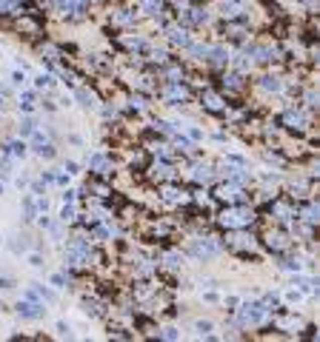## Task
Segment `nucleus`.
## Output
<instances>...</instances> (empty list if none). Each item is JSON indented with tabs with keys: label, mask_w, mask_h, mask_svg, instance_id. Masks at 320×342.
Wrapping results in <instances>:
<instances>
[{
	"label": "nucleus",
	"mask_w": 320,
	"mask_h": 342,
	"mask_svg": "<svg viewBox=\"0 0 320 342\" xmlns=\"http://www.w3.org/2000/svg\"><path fill=\"white\" fill-rule=\"evenodd\" d=\"M35 129H37L35 120H29V117H26V120H20V134H23V137H29V134L35 132Z\"/></svg>",
	"instance_id": "b1692460"
},
{
	"label": "nucleus",
	"mask_w": 320,
	"mask_h": 342,
	"mask_svg": "<svg viewBox=\"0 0 320 342\" xmlns=\"http://www.w3.org/2000/svg\"><path fill=\"white\" fill-rule=\"evenodd\" d=\"M163 197H166L169 202H180V200H183V191H178V188H166Z\"/></svg>",
	"instance_id": "bb28decb"
},
{
	"label": "nucleus",
	"mask_w": 320,
	"mask_h": 342,
	"mask_svg": "<svg viewBox=\"0 0 320 342\" xmlns=\"http://www.w3.org/2000/svg\"><path fill=\"white\" fill-rule=\"evenodd\" d=\"M209 331H212V322H197V333H200V336H209Z\"/></svg>",
	"instance_id": "473e14b6"
},
{
	"label": "nucleus",
	"mask_w": 320,
	"mask_h": 342,
	"mask_svg": "<svg viewBox=\"0 0 320 342\" xmlns=\"http://www.w3.org/2000/svg\"><path fill=\"white\" fill-rule=\"evenodd\" d=\"M229 243H231V246H237V248H246V246L252 248V237H249V234H243V231H237V234H234Z\"/></svg>",
	"instance_id": "dca6fc26"
},
{
	"label": "nucleus",
	"mask_w": 320,
	"mask_h": 342,
	"mask_svg": "<svg viewBox=\"0 0 320 342\" xmlns=\"http://www.w3.org/2000/svg\"><path fill=\"white\" fill-rule=\"evenodd\" d=\"M166 265H169V268H180V265H183V257H180V254H169V257H166Z\"/></svg>",
	"instance_id": "c85d7f7f"
},
{
	"label": "nucleus",
	"mask_w": 320,
	"mask_h": 342,
	"mask_svg": "<svg viewBox=\"0 0 320 342\" xmlns=\"http://www.w3.org/2000/svg\"><path fill=\"white\" fill-rule=\"evenodd\" d=\"M275 211L280 214V219H292V211H289V205H283V202H277Z\"/></svg>",
	"instance_id": "c756f323"
},
{
	"label": "nucleus",
	"mask_w": 320,
	"mask_h": 342,
	"mask_svg": "<svg viewBox=\"0 0 320 342\" xmlns=\"http://www.w3.org/2000/svg\"><path fill=\"white\" fill-rule=\"evenodd\" d=\"M217 197L220 200H240V185H220Z\"/></svg>",
	"instance_id": "6e6552de"
},
{
	"label": "nucleus",
	"mask_w": 320,
	"mask_h": 342,
	"mask_svg": "<svg viewBox=\"0 0 320 342\" xmlns=\"http://www.w3.org/2000/svg\"><path fill=\"white\" fill-rule=\"evenodd\" d=\"M74 97L80 100V105H83V108H92V105H95V97H92L89 91H83V88H77V91H74Z\"/></svg>",
	"instance_id": "6ab92c4d"
},
{
	"label": "nucleus",
	"mask_w": 320,
	"mask_h": 342,
	"mask_svg": "<svg viewBox=\"0 0 320 342\" xmlns=\"http://www.w3.org/2000/svg\"><path fill=\"white\" fill-rule=\"evenodd\" d=\"M169 40H172L175 46H180V49H186V46L192 43V37H189V32H186V29H178V26H175V29H169Z\"/></svg>",
	"instance_id": "39448f33"
},
{
	"label": "nucleus",
	"mask_w": 320,
	"mask_h": 342,
	"mask_svg": "<svg viewBox=\"0 0 320 342\" xmlns=\"http://www.w3.org/2000/svg\"><path fill=\"white\" fill-rule=\"evenodd\" d=\"M140 9L146 12V15H151V18H154V15H160V9H163V0H143Z\"/></svg>",
	"instance_id": "9b49d317"
},
{
	"label": "nucleus",
	"mask_w": 320,
	"mask_h": 342,
	"mask_svg": "<svg viewBox=\"0 0 320 342\" xmlns=\"http://www.w3.org/2000/svg\"><path fill=\"white\" fill-rule=\"evenodd\" d=\"M160 336H163V339H180V331H178V328H163Z\"/></svg>",
	"instance_id": "2f4dec72"
},
{
	"label": "nucleus",
	"mask_w": 320,
	"mask_h": 342,
	"mask_svg": "<svg viewBox=\"0 0 320 342\" xmlns=\"http://www.w3.org/2000/svg\"><path fill=\"white\" fill-rule=\"evenodd\" d=\"M12 9H15V0H0V15H6Z\"/></svg>",
	"instance_id": "72a5a7b5"
},
{
	"label": "nucleus",
	"mask_w": 320,
	"mask_h": 342,
	"mask_svg": "<svg viewBox=\"0 0 320 342\" xmlns=\"http://www.w3.org/2000/svg\"><path fill=\"white\" fill-rule=\"evenodd\" d=\"M172 174V168L166 166V163H157V166H154V177H160V180H163V177H169Z\"/></svg>",
	"instance_id": "cd10ccee"
},
{
	"label": "nucleus",
	"mask_w": 320,
	"mask_h": 342,
	"mask_svg": "<svg viewBox=\"0 0 320 342\" xmlns=\"http://www.w3.org/2000/svg\"><path fill=\"white\" fill-rule=\"evenodd\" d=\"M151 60L163 63V60H166V52H160V49H154V52H151Z\"/></svg>",
	"instance_id": "e433bc0d"
},
{
	"label": "nucleus",
	"mask_w": 320,
	"mask_h": 342,
	"mask_svg": "<svg viewBox=\"0 0 320 342\" xmlns=\"http://www.w3.org/2000/svg\"><path fill=\"white\" fill-rule=\"evenodd\" d=\"M6 151H9V154H15V157H23V154H26V146H23V143H18V140H12L9 146H6Z\"/></svg>",
	"instance_id": "4be33fe9"
},
{
	"label": "nucleus",
	"mask_w": 320,
	"mask_h": 342,
	"mask_svg": "<svg viewBox=\"0 0 320 342\" xmlns=\"http://www.w3.org/2000/svg\"><path fill=\"white\" fill-rule=\"evenodd\" d=\"M189 134H192V140H203V132H200V129H192Z\"/></svg>",
	"instance_id": "4c0bfd02"
},
{
	"label": "nucleus",
	"mask_w": 320,
	"mask_h": 342,
	"mask_svg": "<svg viewBox=\"0 0 320 342\" xmlns=\"http://www.w3.org/2000/svg\"><path fill=\"white\" fill-rule=\"evenodd\" d=\"M0 288H12V280H6V277H0Z\"/></svg>",
	"instance_id": "37998d69"
},
{
	"label": "nucleus",
	"mask_w": 320,
	"mask_h": 342,
	"mask_svg": "<svg viewBox=\"0 0 320 342\" xmlns=\"http://www.w3.org/2000/svg\"><path fill=\"white\" fill-rule=\"evenodd\" d=\"M12 251H15V254L26 251V237H12Z\"/></svg>",
	"instance_id": "a878e982"
},
{
	"label": "nucleus",
	"mask_w": 320,
	"mask_h": 342,
	"mask_svg": "<svg viewBox=\"0 0 320 342\" xmlns=\"http://www.w3.org/2000/svg\"><path fill=\"white\" fill-rule=\"evenodd\" d=\"M255 219V214H252V208H246V205H234V208H226L220 214V222L226 228H246Z\"/></svg>",
	"instance_id": "f257e3e1"
},
{
	"label": "nucleus",
	"mask_w": 320,
	"mask_h": 342,
	"mask_svg": "<svg viewBox=\"0 0 320 342\" xmlns=\"http://www.w3.org/2000/svg\"><path fill=\"white\" fill-rule=\"evenodd\" d=\"M52 285L63 288V285H66V277H63V274H52Z\"/></svg>",
	"instance_id": "f704fd0d"
},
{
	"label": "nucleus",
	"mask_w": 320,
	"mask_h": 342,
	"mask_svg": "<svg viewBox=\"0 0 320 342\" xmlns=\"http://www.w3.org/2000/svg\"><path fill=\"white\" fill-rule=\"evenodd\" d=\"M12 77H15V83H18V86H20V83H23V80H26V77H23V71H15Z\"/></svg>",
	"instance_id": "a19ab883"
},
{
	"label": "nucleus",
	"mask_w": 320,
	"mask_h": 342,
	"mask_svg": "<svg viewBox=\"0 0 320 342\" xmlns=\"http://www.w3.org/2000/svg\"><path fill=\"white\" fill-rule=\"evenodd\" d=\"M303 219H306L309 225H314V222H317V205H314V202H309V205L303 208Z\"/></svg>",
	"instance_id": "a211bd4d"
},
{
	"label": "nucleus",
	"mask_w": 320,
	"mask_h": 342,
	"mask_svg": "<svg viewBox=\"0 0 320 342\" xmlns=\"http://www.w3.org/2000/svg\"><path fill=\"white\" fill-rule=\"evenodd\" d=\"M260 88H263V91H280L283 83H280L277 77H263V80H260Z\"/></svg>",
	"instance_id": "4468645a"
},
{
	"label": "nucleus",
	"mask_w": 320,
	"mask_h": 342,
	"mask_svg": "<svg viewBox=\"0 0 320 342\" xmlns=\"http://www.w3.org/2000/svg\"><path fill=\"white\" fill-rule=\"evenodd\" d=\"M60 219H63V222H71V219H74V205H71V202H66V205H63Z\"/></svg>",
	"instance_id": "393cba45"
},
{
	"label": "nucleus",
	"mask_w": 320,
	"mask_h": 342,
	"mask_svg": "<svg viewBox=\"0 0 320 342\" xmlns=\"http://www.w3.org/2000/svg\"><path fill=\"white\" fill-rule=\"evenodd\" d=\"M89 166L95 168V171H100V174H103V171H106V168H109V160H106V154H100V151H98V154H95V157L89 160Z\"/></svg>",
	"instance_id": "f8f14e48"
},
{
	"label": "nucleus",
	"mask_w": 320,
	"mask_h": 342,
	"mask_svg": "<svg viewBox=\"0 0 320 342\" xmlns=\"http://www.w3.org/2000/svg\"><path fill=\"white\" fill-rule=\"evenodd\" d=\"M0 108H3V97H0Z\"/></svg>",
	"instance_id": "c03bdc74"
},
{
	"label": "nucleus",
	"mask_w": 320,
	"mask_h": 342,
	"mask_svg": "<svg viewBox=\"0 0 320 342\" xmlns=\"http://www.w3.org/2000/svg\"><path fill=\"white\" fill-rule=\"evenodd\" d=\"M286 299H289V302H297V299H300V294H297V291H289V294H286Z\"/></svg>",
	"instance_id": "58836bf2"
},
{
	"label": "nucleus",
	"mask_w": 320,
	"mask_h": 342,
	"mask_svg": "<svg viewBox=\"0 0 320 342\" xmlns=\"http://www.w3.org/2000/svg\"><path fill=\"white\" fill-rule=\"evenodd\" d=\"M243 9V6H240V0H223V15H237V12Z\"/></svg>",
	"instance_id": "aec40b11"
},
{
	"label": "nucleus",
	"mask_w": 320,
	"mask_h": 342,
	"mask_svg": "<svg viewBox=\"0 0 320 342\" xmlns=\"http://www.w3.org/2000/svg\"><path fill=\"white\" fill-rule=\"evenodd\" d=\"M18 314L23 316V319H40V316L46 314V308H43V302L23 299V302H18Z\"/></svg>",
	"instance_id": "20e7f679"
},
{
	"label": "nucleus",
	"mask_w": 320,
	"mask_h": 342,
	"mask_svg": "<svg viewBox=\"0 0 320 342\" xmlns=\"http://www.w3.org/2000/svg\"><path fill=\"white\" fill-rule=\"evenodd\" d=\"M203 103H206V108H212V111H220L223 108V100L214 91H203Z\"/></svg>",
	"instance_id": "1a4fd4ad"
},
{
	"label": "nucleus",
	"mask_w": 320,
	"mask_h": 342,
	"mask_svg": "<svg viewBox=\"0 0 320 342\" xmlns=\"http://www.w3.org/2000/svg\"><path fill=\"white\" fill-rule=\"evenodd\" d=\"M189 91L183 86H178V83H172L169 88H166V100H172V103H178V100H186Z\"/></svg>",
	"instance_id": "423d86ee"
},
{
	"label": "nucleus",
	"mask_w": 320,
	"mask_h": 342,
	"mask_svg": "<svg viewBox=\"0 0 320 342\" xmlns=\"http://www.w3.org/2000/svg\"><path fill=\"white\" fill-rule=\"evenodd\" d=\"M35 86H37V88L52 86V77H49V74H37V77H35Z\"/></svg>",
	"instance_id": "7c9ffc66"
},
{
	"label": "nucleus",
	"mask_w": 320,
	"mask_h": 342,
	"mask_svg": "<svg viewBox=\"0 0 320 342\" xmlns=\"http://www.w3.org/2000/svg\"><path fill=\"white\" fill-rule=\"evenodd\" d=\"M266 316H269V308L263 302H246L240 308V325H260L266 322Z\"/></svg>",
	"instance_id": "f03ea898"
},
{
	"label": "nucleus",
	"mask_w": 320,
	"mask_h": 342,
	"mask_svg": "<svg viewBox=\"0 0 320 342\" xmlns=\"http://www.w3.org/2000/svg\"><path fill=\"white\" fill-rule=\"evenodd\" d=\"M283 120L292 126V129H303V114H300V111H286Z\"/></svg>",
	"instance_id": "f3484780"
},
{
	"label": "nucleus",
	"mask_w": 320,
	"mask_h": 342,
	"mask_svg": "<svg viewBox=\"0 0 320 342\" xmlns=\"http://www.w3.org/2000/svg\"><path fill=\"white\" fill-rule=\"evenodd\" d=\"M183 20H186V23H192V26H197V23H206V12H203V9H186Z\"/></svg>",
	"instance_id": "0eeeda50"
},
{
	"label": "nucleus",
	"mask_w": 320,
	"mask_h": 342,
	"mask_svg": "<svg viewBox=\"0 0 320 342\" xmlns=\"http://www.w3.org/2000/svg\"><path fill=\"white\" fill-rule=\"evenodd\" d=\"M132 18H134L132 12L123 9V12H117V15H115V23H117V26H126V23H132Z\"/></svg>",
	"instance_id": "5701e85b"
},
{
	"label": "nucleus",
	"mask_w": 320,
	"mask_h": 342,
	"mask_svg": "<svg viewBox=\"0 0 320 342\" xmlns=\"http://www.w3.org/2000/svg\"><path fill=\"white\" fill-rule=\"evenodd\" d=\"M132 105L134 108H143V97H132Z\"/></svg>",
	"instance_id": "79ce46f5"
},
{
	"label": "nucleus",
	"mask_w": 320,
	"mask_h": 342,
	"mask_svg": "<svg viewBox=\"0 0 320 342\" xmlns=\"http://www.w3.org/2000/svg\"><path fill=\"white\" fill-rule=\"evenodd\" d=\"M29 265H35V268H37V265H43V257H40V254H29Z\"/></svg>",
	"instance_id": "c9c22d12"
},
{
	"label": "nucleus",
	"mask_w": 320,
	"mask_h": 342,
	"mask_svg": "<svg viewBox=\"0 0 320 342\" xmlns=\"http://www.w3.org/2000/svg\"><path fill=\"white\" fill-rule=\"evenodd\" d=\"M186 49H189V52H192V54H195L197 60H206V57H209V46H200V43H189Z\"/></svg>",
	"instance_id": "2eb2a0df"
},
{
	"label": "nucleus",
	"mask_w": 320,
	"mask_h": 342,
	"mask_svg": "<svg viewBox=\"0 0 320 342\" xmlns=\"http://www.w3.org/2000/svg\"><path fill=\"white\" fill-rule=\"evenodd\" d=\"M269 246L272 248H286L289 246V240H286V234H269Z\"/></svg>",
	"instance_id": "412c9836"
},
{
	"label": "nucleus",
	"mask_w": 320,
	"mask_h": 342,
	"mask_svg": "<svg viewBox=\"0 0 320 342\" xmlns=\"http://www.w3.org/2000/svg\"><path fill=\"white\" fill-rule=\"evenodd\" d=\"M63 202H74V191H63Z\"/></svg>",
	"instance_id": "ea45409f"
},
{
	"label": "nucleus",
	"mask_w": 320,
	"mask_h": 342,
	"mask_svg": "<svg viewBox=\"0 0 320 342\" xmlns=\"http://www.w3.org/2000/svg\"><path fill=\"white\" fill-rule=\"evenodd\" d=\"M0 194H3V185H0Z\"/></svg>",
	"instance_id": "a18cd8bd"
},
{
	"label": "nucleus",
	"mask_w": 320,
	"mask_h": 342,
	"mask_svg": "<svg viewBox=\"0 0 320 342\" xmlns=\"http://www.w3.org/2000/svg\"><path fill=\"white\" fill-rule=\"evenodd\" d=\"M212 168L209 166H195V180L197 183H212Z\"/></svg>",
	"instance_id": "ddd939ff"
},
{
	"label": "nucleus",
	"mask_w": 320,
	"mask_h": 342,
	"mask_svg": "<svg viewBox=\"0 0 320 342\" xmlns=\"http://www.w3.org/2000/svg\"><path fill=\"white\" fill-rule=\"evenodd\" d=\"M209 57L214 63H229V52L223 49V46H209Z\"/></svg>",
	"instance_id": "9d476101"
},
{
	"label": "nucleus",
	"mask_w": 320,
	"mask_h": 342,
	"mask_svg": "<svg viewBox=\"0 0 320 342\" xmlns=\"http://www.w3.org/2000/svg\"><path fill=\"white\" fill-rule=\"evenodd\" d=\"M189 251H192V257H197V260H209V257L220 254V243H217L214 237L192 240V246H189Z\"/></svg>",
	"instance_id": "7ed1b4c3"
}]
</instances>
